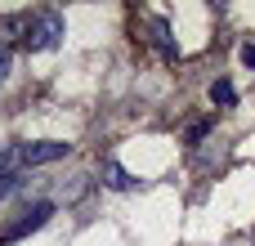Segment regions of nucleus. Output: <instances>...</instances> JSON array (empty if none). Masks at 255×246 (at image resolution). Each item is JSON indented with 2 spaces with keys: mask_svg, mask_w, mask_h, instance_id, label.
Wrapping results in <instances>:
<instances>
[{
  "mask_svg": "<svg viewBox=\"0 0 255 246\" xmlns=\"http://www.w3.org/2000/svg\"><path fill=\"white\" fill-rule=\"evenodd\" d=\"M242 63H247V67L255 72V45H242Z\"/></svg>",
  "mask_w": 255,
  "mask_h": 246,
  "instance_id": "9d476101",
  "label": "nucleus"
},
{
  "mask_svg": "<svg viewBox=\"0 0 255 246\" xmlns=\"http://www.w3.org/2000/svg\"><path fill=\"white\" fill-rule=\"evenodd\" d=\"M72 152V143L63 139H40V143H18V157L22 166H49V161H63Z\"/></svg>",
  "mask_w": 255,
  "mask_h": 246,
  "instance_id": "7ed1b4c3",
  "label": "nucleus"
},
{
  "mask_svg": "<svg viewBox=\"0 0 255 246\" xmlns=\"http://www.w3.org/2000/svg\"><path fill=\"white\" fill-rule=\"evenodd\" d=\"M18 188H22V175H18V170H0V202H4L9 193H18Z\"/></svg>",
  "mask_w": 255,
  "mask_h": 246,
  "instance_id": "0eeeda50",
  "label": "nucleus"
},
{
  "mask_svg": "<svg viewBox=\"0 0 255 246\" xmlns=\"http://www.w3.org/2000/svg\"><path fill=\"white\" fill-rule=\"evenodd\" d=\"M211 99H215L220 108H233V103H238V90H233V81H224V76H220V81H211Z\"/></svg>",
  "mask_w": 255,
  "mask_h": 246,
  "instance_id": "423d86ee",
  "label": "nucleus"
},
{
  "mask_svg": "<svg viewBox=\"0 0 255 246\" xmlns=\"http://www.w3.org/2000/svg\"><path fill=\"white\" fill-rule=\"evenodd\" d=\"M49 215H54V202H49V197L31 202V206H27V211H22V215H18L13 224H4V229H0V242H22L27 233L45 229V224H49Z\"/></svg>",
  "mask_w": 255,
  "mask_h": 246,
  "instance_id": "f03ea898",
  "label": "nucleus"
},
{
  "mask_svg": "<svg viewBox=\"0 0 255 246\" xmlns=\"http://www.w3.org/2000/svg\"><path fill=\"white\" fill-rule=\"evenodd\" d=\"M9 67H13V49H4V45H0V81L9 76Z\"/></svg>",
  "mask_w": 255,
  "mask_h": 246,
  "instance_id": "1a4fd4ad",
  "label": "nucleus"
},
{
  "mask_svg": "<svg viewBox=\"0 0 255 246\" xmlns=\"http://www.w3.org/2000/svg\"><path fill=\"white\" fill-rule=\"evenodd\" d=\"M58 40H63V13H58V9H40V13H31L27 49H31V54H45V49H58Z\"/></svg>",
  "mask_w": 255,
  "mask_h": 246,
  "instance_id": "f257e3e1",
  "label": "nucleus"
},
{
  "mask_svg": "<svg viewBox=\"0 0 255 246\" xmlns=\"http://www.w3.org/2000/svg\"><path fill=\"white\" fill-rule=\"evenodd\" d=\"M152 45H157V54H161L166 63L179 58V45L170 40V22H166V18H152Z\"/></svg>",
  "mask_w": 255,
  "mask_h": 246,
  "instance_id": "20e7f679",
  "label": "nucleus"
},
{
  "mask_svg": "<svg viewBox=\"0 0 255 246\" xmlns=\"http://www.w3.org/2000/svg\"><path fill=\"white\" fill-rule=\"evenodd\" d=\"M206 134H211V121H197V125L188 130V148H197V143H202Z\"/></svg>",
  "mask_w": 255,
  "mask_h": 246,
  "instance_id": "6e6552de",
  "label": "nucleus"
},
{
  "mask_svg": "<svg viewBox=\"0 0 255 246\" xmlns=\"http://www.w3.org/2000/svg\"><path fill=\"white\" fill-rule=\"evenodd\" d=\"M103 184H108L112 193H130V188H134L130 170H126V166H117V161H103Z\"/></svg>",
  "mask_w": 255,
  "mask_h": 246,
  "instance_id": "39448f33",
  "label": "nucleus"
}]
</instances>
